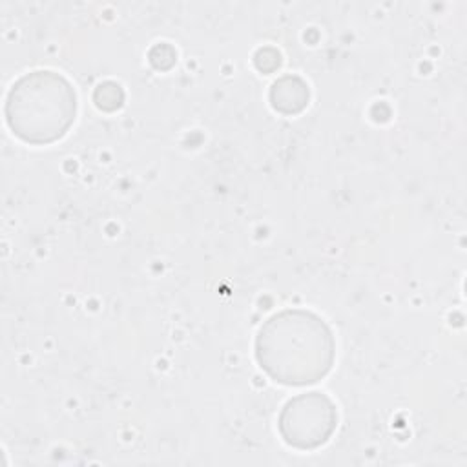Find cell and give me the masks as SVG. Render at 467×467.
I'll return each instance as SVG.
<instances>
[{
  "label": "cell",
  "instance_id": "obj_1",
  "mask_svg": "<svg viewBox=\"0 0 467 467\" xmlns=\"http://www.w3.org/2000/svg\"><path fill=\"white\" fill-rule=\"evenodd\" d=\"M336 356L330 327L314 312L286 308L270 316L255 337L259 367L281 385L303 387L325 378Z\"/></svg>",
  "mask_w": 467,
  "mask_h": 467
},
{
  "label": "cell",
  "instance_id": "obj_2",
  "mask_svg": "<svg viewBox=\"0 0 467 467\" xmlns=\"http://www.w3.org/2000/svg\"><path fill=\"white\" fill-rule=\"evenodd\" d=\"M4 115L15 137L46 146L62 139L77 117L73 84L51 69L22 75L7 91Z\"/></svg>",
  "mask_w": 467,
  "mask_h": 467
},
{
  "label": "cell",
  "instance_id": "obj_3",
  "mask_svg": "<svg viewBox=\"0 0 467 467\" xmlns=\"http://www.w3.org/2000/svg\"><path fill=\"white\" fill-rule=\"evenodd\" d=\"M336 425V405L323 392H306L290 398L277 420L283 441L299 451L317 449L327 443Z\"/></svg>",
  "mask_w": 467,
  "mask_h": 467
},
{
  "label": "cell",
  "instance_id": "obj_4",
  "mask_svg": "<svg viewBox=\"0 0 467 467\" xmlns=\"http://www.w3.org/2000/svg\"><path fill=\"white\" fill-rule=\"evenodd\" d=\"M270 102L277 111L285 115L299 113L308 104V86L299 77H281L272 84Z\"/></svg>",
  "mask_w": 467,
  "mask_h": 467
},
{
  "label": "cell",
  "instance_id": "obj_5",
  "mask_svg": "<svg viewBox=\"0 0 467 467\" xmlns=\"http://www.w3.org/2000/svg\"><path fill=\"white\" fill-rule=\"evenodd\" d=\"M124 100V93H122V88L115 82H104L97 88L95 91V102L100 109H106V111H113L117 108H120Z\"/></svg>",
  "mask_w": 467,
  "mask_h": 467
}]
</instances>
